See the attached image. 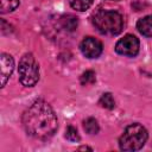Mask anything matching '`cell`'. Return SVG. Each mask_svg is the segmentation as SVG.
<instances>
[{"mask_svg":"<svg viewBox=\"0 0 152 152\" xmlns=\"http://www.w3.org/2000/svg\"><path fill=\"white\" fill-rule=\"evenodd\" d=\"M23 126L28 135L45 140L57 131V116L48 102L37 100L23 114Z\"/></svg>","mask_w":152,"mask_h":152,"instance_id":"1","label":"cell"},{"mask_svg":"<svg viewBox=\"0 0 152 152\" xmlns=\"http://www.w3.org/2000/svg\"><path fill=\"white\" fill-rule=\"evenodd\" d=\"M99 104L106 109H113L115 107V101L110 93H103L99 100Z\"/></svg>","mask_w":152,"mask_h":152,"instance_id":"11","label":"cell"},{"mask_svg":"<svg viewBox=\"0 0 152 152\" xmlns=\"http://www.w3.org/2000/svg\"><path fill=\"white\" fill-rule=\"evenodd\" d=\"M93 24L101 34L116 36L122 31L124 19L116 11L100 10L93 15Z\"/></svg>","mask_w":152,"mask_h":152,"instance_id":"2","label":"cell"},{"mask_svg":"<svg viewBox=\"0 0 152 152\" xmlns=\"http://www.w3.org/2000/svg\"><path fill=\"white\" fill-rule=\"evenodd\" d=\"M148 138L147 131L140 124H132L127 126L119 139V146L122 151L133 152L140 150Z\"/></svg>","mask_w":152,"mask_h":152,"instance_id":"3","label":"cell"},{"mask_svg":"<svg viewBox=\"0 0 152 152\" xmlns=\"http://www.w3.org/2000/svg\"><path fill=\"white\" fill-rule=\"evenodd\" d=\"M19 81L25 87H33L39 80V65L32 53H25L19 62Z\"/></svg>","mask_w":152,"mask_h":152,"instance_id":"4","label":"cell"},{"mask_svg":"<svg viewBox=\"0 0 152 152\" xmlns=\"http://www.w3.org/2000/svg\"><path fill=\"white\" fill-rule=\"evenodd\" d=\"M19 6V0H1V6H0V12L8 13L14 11Z\"/></svg>","mask_w":152,"mask_h":152,"instance_id":"13","label":"cell"},{"mask_svg":"<svg viewBox=\"0 0 152 152\" xmlns=\"http://www.w3.org/2000/svg\"><path fill=\"white\" fill-rule=\"evenodd\" d=\"M138 31L145 37H152V14L140 18L137 21Z\"/></svg>","mask_w":152,"mask_h":152,"instance_id":"8","label":"cell"},{"mask_svg":"<svg viewBox=\"0 0 152 152\" xmlns=\"http://www.w3.org/2000/svg\"><path fill=\"white\" fill-rule=\"evenodd\" d=\"M69 4L74 10L83 12L93 5V0H69Z\"/></svg>","mask_w":152,"mask_h":152,"instance_id":"12","label":"cell"},{"mask_svg":"<svg viewBox=\"0 0 152 152\" xmlns=\"http://www.w3.org/2000/svg\"><path fill=\"white\" fill-rule=\"evenodd\" d=\"M140 48L139 39L133 34H126L121 39H119L115 44L116 53L127 57H134L138 55Z\"/></svg>","mask_w":152,"mask_h":152,"instance_id":"5","label":"cell"},{"mask_svg":"<svg viewBox=\"0 0 152 152\" xmlns=\"http://www.w3.org/2000/svg\"><path fill=\"white\" fill-rule=\"evenodd\" d=\"M109 1H112V0H109Z\"/></svg>","mask_w":152,"mask_h":152,"instance_id":"16","label":"cell"},{"mask_svg":"<svg viewBox=\"0 0 152 152\" xmlns=\"http://www.w3.org/2000/svg\"><path fill=\"white\" fill-rule=\"evenodd\" d=\"M81 52L87 58H97L102 53V43L94 37H86L80 44Z\"/></svg>","mask_w":152,"mask_h":152,"instance_id":"6","label":"cell"},{"mask_svg":"<svg viewBox=\"0 0 152 152\" xmlns=\"http://www.w3.org/2000/svg\"><path fill=\"white\" fill-rule=\"evenodd\" d=\"M95 81H96V75H95V72H94L93 70H87V71H84V72L81 75V77H80V83H81L82 86L93 84V83H95Z\"/></svg>","mask_w":152,"mask_h":152,"instance_id":"14","label":"cell"},{"mask_svg":"<svg viewBox=\"0 0 152 152\" xmlns=\"http://www.w3.org/2000/svg\"><path fill=\"white\" fill-rule=\"evenodd\" d=\"M77 24H78V21H77V18L75 15L66 14V15H63L61 18V25L66 31H74L77 27Z\"/></svg>","mask_w":152,"mask_h":152,"instance_id":"9","label":"cell"},{"mask_svg":"<svg viewBox=\"0 0 152 152\" xmlns=\"http://www.w3.org/2000/svg\"><path fill=\"white\" fill-rule=\"evenodd\" d=\"M65 138L71 142H77L80 140V135L77 129L74 126H68L65 129Z\"/></svg>","mask_w":152,"mask_h":152,"instance_id":"15","label":"cell"},{"mask_svg":"<svg viewBox=\"0 0 152 152\" xmlns=\"http://www.w3.org/2000/svg\"><path fill=\"white\" fill-rule=\"evenodd\" d=\"M83 128H84V131H86L88 134H90V135L96 134V133H99V131H100L97 120L94 119V118H88V119H86V120L83 121Z\"/></svg>","mask_w":152,"mask_h":152,"instance_id":"10","label":"cell"},{"mask_svg":"<svg viewBox=\"0 0 152 152\" xmlns=\"http://www.w3.org/2000/svg\"><path fill=\"white\" fill-rule=\"evenodd\" d=\"M0 61H1V87H4L13 72L14 61H13V57L11 55L5 53V52L1 53Z\"/></svg>","mask_w":152,"mask_h":152,"instance_id":"7","label":"cell"}]
</instances>
